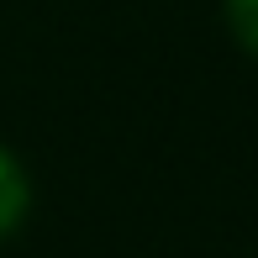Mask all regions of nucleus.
Segmentation results:
<instances>
[{
	"label": "nucleus",
	"instance_id": "obj_1",
	"mask_svg": "<svg viewBox=\"0 0 258 258\" xmlns=\"http://www.w3.org/2000/svg\"><path fill=\"white\" fill-rule=\"evenodd\" d=\"M32 216V174L11 148H0V242L16 237Z\"/></svg>",
	"mask_w": 258,
	"mask_h": 258
},
{
	"label": "nucleus",
	"instance_id": "obj_2",
	"mask_svg": "<svg viewBox=\"0 0 258 258\" xmlns=\"http://www.w3.org/2000/svg\"><path fill=\"white\" fill-rule=\"evenodd\" d=\"M227 27L242 53L258 58V0H227Z\"/></svg>",
	"mask_w": 258,
	"mask_h": 258
}]
</instances>
